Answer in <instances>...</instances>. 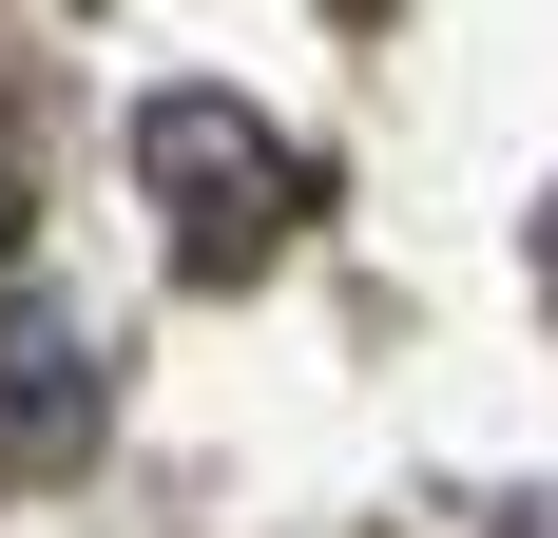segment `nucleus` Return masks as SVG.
Listing matches in <instances>:
<instances>
[{"instance_id":"1","label":"nucleus","mask_w":558,"mask_h":538,"mask_svg":"<svg viewBox=\"0 0 558 538\" xmlns=\"http://www.w3.org/2000/svg\"><path fill=\"white\" fill-rule=\"evenodd\" d=\"M135 193H155L173 269H213V289H231V269H270L289 231H308V155H289L251 97H193V77L135 97Z\"/></svg>"},{"instance_id":"2","label":"nucleus","mask_w":558,"mask_h":538,"mask_svg":"<svg viewBox=\"0 0 558 538\" xmlns=\"http://www.w3.org/2000/svg\"><path fill=\"white\" fill-rule=\"evenodd\" d=\"M97 424H116L97 327L20 269V289H0V481H77V462H97Z\"/></svg>"},{"instance_id":"3","label":"nucleus","mask_w":558,"mask_h":538,"mask_svg":"<svg viewBox=\"0 0 558 538\" xmlns=\"http://www.w3.org/2000/svg\"><path fill=\"white\" fill-rule=\"evenodd\" d=\"M0 289H20V173H0Z\"/></svg>"}]
</instances>
